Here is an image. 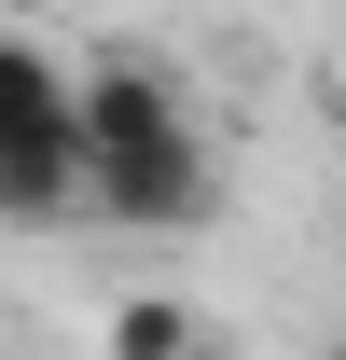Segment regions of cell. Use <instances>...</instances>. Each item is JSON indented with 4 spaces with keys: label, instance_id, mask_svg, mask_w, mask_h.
Wrapping results in <instances>:
<instances>
[{
    "label": "cell",
    "instance_id": "1",
    "mask_svg": "<svg viewBox=\"0 0 346 360\" xmlns=\"http://www.w3.org/2000/svg\"><path fill=\"white\" fill-rule=\"evenodd\" d=\"M70 125H84V208H97V222L194 236L222 208L208 139H194V111H180V84L153 70V56H97L84 84H70Z\"/></svg>",
    "mask_w": 346,
    "mask_h": 360
},
{
    "label": "cell",
    "instance_id": "2",
    "mask_svg": "<svg viewBox=\"0 0 346 360\" xmlns=\"http://www.w3.org/2000/svg\"><path fill=\"white\" fill-rule=\"evenodd\" d=\"M84 208V125L0 139V222H70Z\"/></svg>",
    "mask_w": 346,
    "mask_h": 360
},
{
    "label": "cell",
    "instance_id": "3",
    "mask_svg": "<svg viewBox=\"0 0 346 360\" xmlns=\"http://www.w3.org/2000/svg\"><path fill=\"white\" fill-rule=\"evenodd\" d=\"M42 125H70V70L0 28V139H42Z\"/></svg>",
    "mask_w": 346,
    "mask_h": 360
},
{
    "label": "cell",
    "instance_id": "4",
    "mask_svg": "<svg viewBox=\"0 0 346 360\" xmlns=\"http://www.w3.org/2000/svg\"><path fill=\"white\" fill-rule=\"evenodd\" d=\"M194 347H208V333H194L180 291H125V305H111V360H194Z\"/></svg>",
    "mask_w": 346,
    "mask_h": 360
},
{
    "label": "cell",
    "instance_id": "5",
    "mask_svg": "<svg viewBox=\"0 0 346 360\" xmlns=\"http://www.w3.org/2000/svg\"><path fill=\"white\" fill-rule=\"evenodd\" d=\"M333 111H346V84H333Z\"/></svg>",
    "mask_w": 346,
    "mask_h": 360
},
{
    "label": "cell",
    "instance_id": "6",
    "mask_svg": "<svg viewBox=\"0 0 346 360\" xmlns=\"http://www.w3.org/2000/svg\"><path fill=\"white\" fill-rule=\"evenodd\" d=\"M333 360H346V347H333Z\"/></svg>",
    "mask_w": 346,
    "mask_h": 360
}]
</instances>
